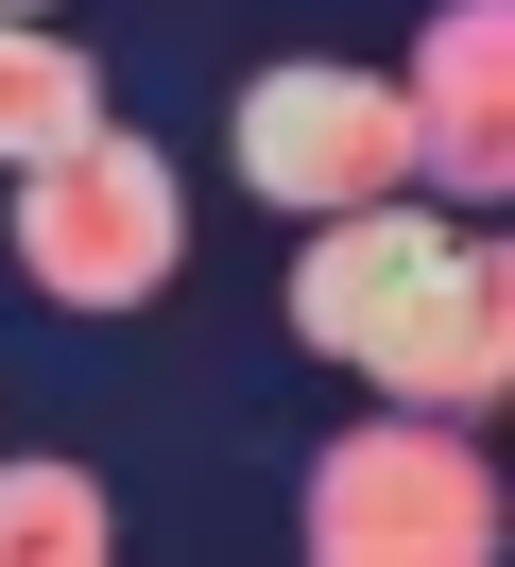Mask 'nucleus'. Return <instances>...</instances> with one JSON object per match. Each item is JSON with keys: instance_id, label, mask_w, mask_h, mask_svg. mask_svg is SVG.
I'll return each mask as SVG.
<instances>
[{"instance_id": "obj_1", "label": "nucleus", "mask_w": 515, "mask_h": 567, "mask_svg": "<svg viewBox=\"0 0 515 567\" xmlns=\"http://www.w3.org/2000/svg\"><path fill=\"white\" fill-rule=\"evenodd\" d=\"M292 516H309L327 567H481L498 550V464L446 413H378V430H343V447L309 464Z\"/></svg>"}, {"instance_id": "obj_2", "label": "nucleus", "mask_w": 515, "mask_h": 567, "mask_svg": "<svg viewBox=\"0 0 515 567\" xmlns=\"http://www.w3.org/2000/svg\"><path fill=\"white\" fill-rule=\"evenodd\" d=\"M18 276L52 292V310H137V292H172V155L121 138V121H86L69 155H34L18 173Z\"/></svg>"}, {"instance_id": "obj_3", "label": "nucleus", "mask_w": 515, "mask_h": 567, "mask_svg": "<svg viewBox=\"0 0 515 567\" xmlns=\"http://www.w3.org/2000/svg\"><path fill=\"white\" fill-rule=\"evenodd\" d=\"M224 138H240V189H258V207H292V224H327V207H378V189H412V104H395L378 70H327V52L258 70Z\"/></svg>"}, {"instance_id": "obj_4", "label": "nucleus", "mask_w": 515, "mask_h": 567, "mask_svg": "<svg viewBox=\"0 0 515 567\" xmlns=\"http://www.w3.org/2000/svg\"><path fill=\"white\" fill-rule=\"evenodd\" d=\"M343 361H361L395 413H498V379H515V258L446 224V241L412 258V292H395Z\"/></svg>"}, {"instance_id": "obj_5", "label": "nucleus", "mask_w": 515, "mask_h": 567, "mask_svg": "<svg viewBox=\"0 0 515 567\" xmlns=\"http://www.w3.org/2000/svg\"><path fill=\"white\" fill-rule=\"evenodd\" d=\"M412 173H446L464 207L515 189V0H430V52H412Z\"/></svg>"}, {"instance_id": "obj_6", "label": "nucleus", "mask_w": 515, "mask_h": 567, "mask_svg": "<svg viewBox=\"0 0 515 567\" xmlns=\"http://www.w3.org/2000/svg\"><path fill=\"white\" fill-rule=\"evenodd\" d=\"M430 241H446V224L412 207V189L327 207V224H309V258H292V344H327V361H343V344H361V327L412 292V258H430Z\"/></svg>"}, {"instance_id": "obj_7", "label": "nucleus", "mask_w": 515, "mask_h": 567, "mask_svg": "<svg viewBox=\"0 0 515 567\" xmlns=\"http://www.w3.org/2000/svg\"><path fill=\"white\" fill-rule=\"evenodd\" d=\"M103 121V70L52 35V18H0V173H34V155H69Z\"/></svg>"}, {"instance_id": "obj_8", "label": "nucleus", "mask_w": 515, "mask_h": 567, "mask_svg": "<svg viewBox=\"0 0 515 567\" xmlns=\"http://www.w3.org/2000/svg\"><path fill=\"white\" fill-rule=\"evenodd\" d=\"M121 516H103L86 464H0V567H103Z\"/></svg>"}, {"instance_id": "obj_9", "label": "nucleus", "mask_w": 515, "mask_h": 567, "mask_svg": "<svg viewBox=\"0 0 515 567\" xmlns=\"http://www.w3.org/2000/svg\"><path fill=\"white\" fill-rule=\"evenodd\" d=\"M0 18H52V0H0Z\"/></svg>"}]
</instances>
